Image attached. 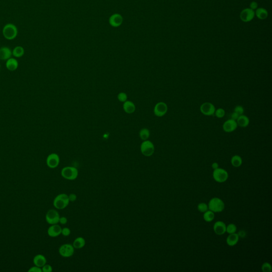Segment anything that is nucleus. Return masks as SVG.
<instances>
[{
  "mask_svg": "<svg viewBox=\"0 0 272 272\" xmlns=\"http://www.w3.org/2000/svg\"><path fill=\"white\" fill-rule=\"evenodd\" d=\"M18 34V28L15 25L11 23L6 24L2 29L3 36L7 40H13L16 38Z\"/></svg>",
  "mask_w": 272,
  "mask_h": 272,
  "instance_id": "nucleus-1",
  "label": "nucleus"
},
{
  "mask_svg": "<svg viewBox=\"0 0 272 272\" xmlns=\"http://www.w3.org/2000/svg\"><path fill=\"white\" fill-rule=\"evenodd\" d=\"M68 195L65 194H60L55 197L53 200V206L58 209H63L69 205Z\"/></svg>",
  "mask_w": 272,
  "mask_h": 272,
  "instance_id": "nucleus-2",
  "label": "nucleus"
},
{
  "mask_svg": "<svg viewBox=\"0 0 272 272\" xmlns=\"http://www.w3.org/2000/svg\"><path fill=\"white\" fill-rule=\"evenodd\" d=\"M78 169L73 166L63 167L61 172V176L64 179L70 181L76 179L78 178Z\"/></svg>",
  "mask_w": 272,
  "mask_h": 272,
  "instance_id": "nucleus-3",
  "label": "nucleus"
},
{
  "mask_svg": "<svg viewBox=\"0 0 272 272\" xmlns=\"http://www.w3.org/2000/svg\"><path fill=\"white\" fill-rule=\"evenodd\" d=\"M224 202L220 198H213L209 203V209L213 212H221L224 210Z\"/></svg>",
  "mask_w": 272,
  "mask_h": 272,
  "instance_id": "nucleus-4",
  "label": "nucleus"
},
{
  "mask_svg": "<svg viewBox=\"0 0 272 272\" xmlns=\"http://www.w3.org/2000/svg\"><path fill=\"white\" fill-rule=\"evenodd\" d=\"M140 151L144 156L149 157L154 152V145L152 142L149 140H144L140 146Z\"/></svg>",
  "mask_w": 272,
  "mask_h": 272,
  "instance_id": "nucleus-5",
  "label": "nucleus"
},
{
  "mask_svg": "<svg viewBox=\"0 0 272 272\" xmlns=\"http://www.w3.org/2000/svg\"><path fill=\"white\" fill-rule=\"evenodd\" d=\"M60 218V214L58 212L54 209L48 210L46 214V221L50 225L58 224Z\"/></svg>",
  "mask_w": 272,
  "mask_h": 272,
  "instance_id": "nucleus-6",
  "label": "nucleus"
},
{
  "mask_svg": "<svg viewBox=\"0 0 272 272\" xmlns=\"http://www.w3.org/2000/svg\"><path fill=\"white\" fill-rule=\"evenodd\" d=\"M59 252L63 257H70L74 254V247H73V245L69 243L63 244L61 246L59 249Z\"/></svg>",
  "mask_w": 272,
  "mask_h": 272,
  "instance_id": "nucleus-7",
  "label": "nucleus"
},
{
  "mask_svg": "<svg viewBox=\"0 0 272 272\" xmlns=\"http://www.w3.org/2000/svg\"><path fill=\"white\" fill-rule=\"evenodd\" d=\"M213 176L215 180L220 183L225 182L228 178V173L227 171L221 168L215 169Z\"/></svg>",
  "mask_w": 272,
  "mask_h": 272,
  "instance_id": "nucleus-8",
  "label": "nucleus"
},
{
  "mask_svg": "<svg viewBox=\"0 0 272 272\" xmlns=\"http://www.w3.org/2000/svg\"><path fill=\"white\" fill-rule=\"evenodd\" d=\"M200 110L202 114L206 116H212L215 112V107L212 103L209 102H205L201 104Z\"/></svg>",
  "mask_w": 272,
  "mask_h": 272,
  "instance_id": "nucleus-9",
  "label": "nucleus"
},
{
  "mask_svg": "<svg viewBox=\"0 0 272 272\" xmlns=\"http://www.w3.org/2000/svg\"><path fill=\"white\" fill-rule=\"evenodd\" d=\"M60 157L56 153H52L47 156L46 164L51 169H55L58 166L60 163Z\"/></svg>",
  "mask_w": 272,
  "mask_h": 272,
  "instance_id": "nucleus-10",
  "label": "nucleus"
},
{
  "mask_svg": "<svg viewBox=\"0 0 272 272\" xmlns=\"http://www.w3.org/2000/svg\"><path fill=\"white\" fill-rule=\"evenodd\" d=\"M167 110L168 107L166 104L163 102H158L155 106L154 113L156 116L162 117L166 115Z\"/></svg>",
  "mask_w": 272,
  "mask_h": 272,
  "instance_id": "nucleus-11",
  "label": "nucleus"
},
{
  "mask_svg": "<svg viewBox=\"0 0 272 272\" xmlns=\"http://www.w3.org/2000/svg\"><path fill=\"white\" fill-rule=\"evenodd\" d=\"M124 19L121 15L119 13H114L111 15L109 18V22L113 27L117 28L120 27L123 23Z\"/></svg>",
  "mask_w": 272,
  "mask_h": 272,
  "instance_id": "nucleus-12",
  "label": "nucleus"
},
{
  "mask_svg": "<svg viewBox=\"0 0 272 272\" xmlns=\"http://www.w3.org/2000/svg\"><path fill=\"white\" fill-rule=\"evenodd\" d=\"M238 126L236 120L230 119L226 121L223 124V130L226 133H232L236 130Z\"/></svg>",
  "mask_w": 272,
  "mask_h": 272,
  "instance_id": "nucleus-13",
  "label": "nucleus"
},
{
  "mask_svg": "<svg viewBox=\"0 0 272 272\" xmlns=\"http://www.w3.org/2000/svg\"><path fill=\"white\" fill-rule=\"evenodd\" d=\"M254 10L251 9V8L245 9L243 10L240 13V18L241 20L244 22H249L252 20L255 16Z\"/></svg>",
  "mask_w": 272,
  "mask_h": 272,
  "instance_id": "nucleus-14",
  "label": "nucleus"
},
{
  "mask_svg": "<svg viewBox=\"0 0 272 272\" xmlns=\"http://www.w3.org/2000/svg\"><path fill=\"white\" fill-rule=\"evenodd\" d=\"M62 227L58 224L51 225L47 230V234L52 238H55L61 234Z\"/></svg>",
  "mask_w": 272,
  "mask_h": 272,
  "instance_id": "nucleus-15",
  "label": "nucleus"
},
{
  "mask_svg": "<svg viewBox=\"0 0 272 272\" xmlns=\"http://www.w3.org/2000/svg\"><path fill=\"white\" fill-rule=\"evenodd\" d=\"M12 52L9 47L3 46L0 48V60L7 61L11 58Z\"/></svg>",
  "mask_w": 272,
  "mask_h": 272,
  "instance_id": "nucleus-16",
  "label": "nucleus"
},
{
  "mask_svg": "<svg viewBox=\"0 0 272 272\" xmlns=\"http://www.w3.org/2000/svg\"><path fill=\"white\" fill-rule=\"evenodd\" d=\"M226 225L223 222L218 221L214 224V232L218 235H223L226 232Z\"/></svg>",
  "mask_w": 272,
  "mask_h": 272,
  "instance_id": "nucleus-17",
  "label": "nucleus"
},
{
  "mask_svg": "<svg viewBox=\"0 0 272 272\" xmlns=\"http://www.w3.org/2000/svg\"><path fill=\"white\" fill-rule=\"evenodd\" d=\"M6 66L8 70L10 71H16L18 68V61L16 59L11 58L6 61Z\"/></svg>",
  "mask_w": 272,
  "mask_h": 272,
  "instance_id": "nucleus-18",
  "label": "nucleus"
},
{
  "mask_svg": "<svg viewBox=\"0 0 272 272\" xmlns=\"http://www.w3.org/2000/svg\"><path fill=\"white\" fill-rule=\"evenodd\" d=\"M47 263V260L45 257L42 254H38L35 256L33 259V263L35 266L42 268L44 265Z\"/></svg>",
  "mask_w": 272,
  "mask_h": 272,
  "instance_id": "nucleus-19",
  "label": "nucleus"
},
{
  "mask_svg": "<svg viewBox=\"0 0 272 272\" xmlns=\"http://www.w3.org/2000/svg\"><path fill=\"white\" fill-rule=\"evenodd\" d=\"M236 121L238 124V126L242 128L248 127L250 123V120L248 117L243 115H240L238 118V119L236 120Z\"/></svg>",
  "mask_w": 272,
  "mask_h": 272,
  "instance_id": "nucleus-20",
  "label": "nucleus"
},
{
  "mask_svg": "<svg viewBox=\"0 0 272 272\" xmlns=\"http://www.w3.org/2000/svg\"><path fill=\"white\" fill-rule=\"evenodd\" d=\"M123 108L124 111L128 114H132L133 113H134L136 110V106L134 103L129 101H127L125 102H124Z\"/></svg>",
  "mask_w": 272,
  "mask_h": 272,
  "instance_id": "nucleus-21",
  "label": "nucleus"
},
{
  "mask_svg": "<svg viewBox=\"0 0 272 272\" xmlns=\"http://www.w3.org/2000/svg\"><path fill=\"white\" fill-rule=\"evenodd\" d=\"M86 245V240L83 237H79L76 238L73 242V246L74 249H79L85 247Z\"/></svg>",
  "mask_w": 272,
  "mask_h": 272,
  "instance_id": "nucleus-22",
  "label": "nucleus"
},
{
  "mask_svg": "<svg viewBox=\"0 0 272 272\" xmlns=\"http://www.w3.org/2000/svg\"><path fill=\"white\" fill-rule=\"evenodd\" d=\"M239 239V237L236 233L229 235L227 239V243L230 246H234L238 243Z\"/></svg>",
  "mask_w": 272,
  "mask_h": 272,
  "instance_id": "nucleus-23",
  "label": "nucleus"
},
{
  "mask_svg": "<svg viewBox=\"0 0 272 272\" xmlns=\"http://www.w3.org/2000/svg\"><path fill=\"white\" fill-rule=\"evenodd\" d=\"M12 52L13 56L16 58H19L23 56L25 54V49L21 46H17L13 49Z\"/></svg>",
  "mask_w": 272,
  "mask_h": 272,
  "instance_id": "nucleus-24",
  "label": "nucleus"
},
{
  "mask_svg": "<svg viewBox=\"0 0 272 272\" xmlns=\"http://www.w3.org/2000/svg\"><path fill=\"white\" fill-rule=\"evenodd\" d=\"M255 13L256 14V16L260 19H265L268 16L267 11L265 9L261 7L257 9L256 12H255Z\"/></svg>",
  "mask_w": 272,
  "mask_h": 272,
  "instance_id": "nucleus-25",
  "label": "nucleus"
},
{
  "mask_svg": "<svg viewBox=\"0 0 272 272\" xmlns=\"http://www.w3.org/2000/svg\"><path fill=\"white\" fill-rule=\"evenodd\" d=\"M242 163V160L239 155H234L231 158V164L234 167H238Z\"/></svg>",
  "mask_w": 272,
  "mask_h": 272,
  "instance_id": "nucleus-26",
  "label": "nucleus"
},
{
  "mask_svg": "<svg viewBox=\"0 0 272 272\" xmlns=\"http://www.w3.org/2000/svg\"><path fill=\"white\" fill-rule=\"evenodd\" d=\"M139 136L143 140H146L148 139L150 136V132L147 128L141 129L139 132Z\"/></svg>",
  "mask_w": 272,
  "mask_h": 272,
  "instance_id": "nucleus-27",
  "label": "nucleus"
},
{
  "mask_svg": "<svg viewBox=\"0 0 272 272\" xmlns=\"http://www.w3.org/2000/svg\"><path fill=\"white\" fill-rule=\"evenodd\" d=\"M214 213L211 210H207L206 212L204 213V218L205 220V221L207 222H210L212 221L213 220H214Z\"/></svg>",
  "mask_w": 272,
  "mask_h": 272,
  "instance_id": "nucleus-28",
  "label": "nucleus"
},
{
  "mask_svg": "<svg viewBox=\"0 0 272 272\" xmlns=\"http://www.w3.org/2000/svg\"><path fill=\"white\" fill-rule=\"evenodd\" d=\"M214 115H215V116L218 118H220V119L223 118L224 116H225V110L222 108H218L215 110Z\"/></svg>",
  "mask_w": 272,
  "mask_h": 272,
  "instance_id": "nucleus-29",
  "label": "nucleus"
},
{
  "mask_svg": "<svg viewBox=\"0 0 272 272\" xmlns=\"http://www.w3.org/2000/svg\"><path fill=\"white\" fill-rule=\"evenodd\" d=\"M237 231V227L234 224H230L227 225L226 228V231L229 234L236 233Z\"/></svg>",
  "mask_w": 272,
  "mask_h": 272,
  "instance_id": "nucleus-30",
  "label": "nucleus"
},
{
  "mask_svg": "<svg viewBox=\"0 0 272 272\" xmlns=\"http://www.w3.org/2000/svg\"><path fill=\"white\" fill-rule=\"evenodd\" d=\"M209 206L206 204L201 203L198 205V209L200 212L205 213L208 210Z\"/></svg>",
  "mask_w": 272,
  "mask_h": 272,
  "instance_id": "nucleus-31",
  "label": "nucleus"
},
{
  "mask_svg": "<svg viewBox=\"0 0 272 272\" xmlns=\"http://www.w3.org/2000/svg\"><path fill=\"white\" fill-rule=\"evenodd\" d=\"M263 272H270L272 270V266L269 263H265L263 264L261 267Z\"/></svg>",
  "mask_w": 272,
  "mask_h": 272,
  "instance_id": "nucleus-32",
  "label": "nucleus"
},
{
  "mask_svg": "<svg viewBox=\"0 0 272 272\" xmlns=\"http://www.w3.org/2000/svg\"><path fill=\"white\" fill-rule=\"evenodd\" d=\"M127 95L125 93H120L118 95V98L120 102H125L127 101Z\"/></svg>",
  "mask_w": 272,
  "mask_h": 272,
  "instance_id": "nucleus-33",
  "label": "nucleus"
},
{
  "mask_svg": "<svg viewBox=\"0 0 272 272\" xmlns=\"http://www.w3.org/2000/svg\"><path fill=\"white\" fill-rule=\"evenodd\" d=\"M244 111H245L244 108H243V106H242L241 105H237L234 108V112L238 113L239 115H243Z\"/></svg>",
  "mask_w": 272,
  "mask_h": 272,
  "instance_id": "nucleus-34",
  "label": "nucleus"
},
{
  "mask_svg": "<svg viewBox=\"0 0 272 272\" xmlns=\"http://www.w3.org/2000/svg\"><path fill=\"white\" fill-rule=\"evenodd\" d=\"M42 270L43 272H52L53 270L52 266L49 264H46L45 265L42 267Z\"/></svg>",
  "mask_w": 272,
  "mask_h": 272,
  "instance_id": "nucleus-35",
  "label": "nucleus"
},
{
  "mask_svg": "<svg viewBox=\"0 0 272 272\" xmlns=\"http://www.w3.org/2000/svg\"><path fill=\"white\" fill-rule=\"evenodd\" d=\"M70 233H71V230L69 227H64L62 229L61 234H62L64 237H68V236H70Z\"/></svg>",
  "mask_w": 272,
  "mask_h": 272,
  "instance_id": "nucleus-36",
  "label": "nucleus"
},
{
  "mask_svg": "<svg viewBox=\"0 0 272 272\" xmlns=\"http://www.w3.org/2000/svg\"><path fill=\"white\" fill-rule=\"evenodd\" d=\"M28 272H42V268L40 267L37 266L35 265L34 266L31 267L29 270H28Z\"/></svg>",
  "mask_w": 272,
  "mask_h": 272,
  "instance_id": "nucleus-37",
  "label": "nucleus"
},
{
  "mask_svg": "<svg viewBox=\"0 0 272 272\" xmlns=\"http://www.w3.org/2000/svg\"><path fill=\"white\" fill-rule=\"evenodd\" d=\"M68 197H69L70 202H74L77 199V196L76 195L74 194H70L69 195H68Z\"/></svg>",
  "mask_w": 272,
  "mask_h": 272,
  "instance_id": "nucleus-38",
  "label": "nucleus"
},
{
  "mask_svg": "<svg viewBox=\"0 0 272 272\" xmlns=\"http://www.w3.org/2000/svg\"><path fill=\"white\" fill-rule=\"evenodd\" d=\"M68 222V219L64 216L60 217L59 219V223L62 225H65Z\"/></svg>",
  "mask_w": 272,
  "mask_h": 272,
  "instance_id": "nucleus-39",
  "label": "nucleus"
},
{
  "mask_svg": "<svg viewBox=\"0 0 272 272\" xmlns=\"http://www.w3.org/2000/svg\"><path fill=\"white\" fill-rule=\"evenodd\" d=\"M258 4L257 3V2H252L251 3V5H250V8H251V9H252V10H256L257 9Z\"/></svg>",
  "mask_w": 272,
  "mask_h": 272,
  "instance_id": "nucleus-40",
  "label": "nucleus"
},
{
  "mask_svg": "<svg viewBox=\"0 0 272 272\" xmlns=\"http://www.w3.org/2000/svg\"><path fill=\"white\" fill-rule=\"evenodd\" d=\"M239 115H238V113H237L235 112H233L232 113V115H231V119H233V120H236H236L238 119V118H239Z\"/></svg>",
  "mask_w": 272,
  "mask_h": 272,
  "instance_id": "nucleus-41",
  "label": "nucleus"
},
{
  "mask_svg": "<svg viewBox=\"0 0 272 272\" xmlns=\"http://www.w3.org/2000/svg\"><path fill=\"white\" fill-rule=\"evenodd\" d=\"M238 236H239V237L240 236V237H241L244 238L245 236H246V233H245L244 231H240V232H239Z\"/></svg>",
  "mask_w": 272,
  "mask_h": 272,
  "instance_id": "nucleus-42",
  "label": "nucleus"
},
{
  "mask_svg": "<svg viewBox=\"0 0 272 272\" xmlns=\"http://www.w3.org/2000/svg\"><path fill=\"white\" fill-rule=\"evenodd\" d=\"M212 167L213 169H216L218 168V163H216V162H215L214 163H213L212 165Z\"/></svg>",
  "mask_w": 272,
  "mask_h": 272,
  "instance_id": "nucleus-43",
  "label": "nucleus"
}]
</instances>
